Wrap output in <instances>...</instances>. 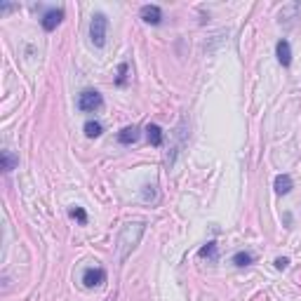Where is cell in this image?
<instances>
[{
	"instance_id": "obj_1",
	"label": "cell",
	"mask_w": 301,
	"mask_h": 301,
	"mask_svg": "<svg viewBox=\"0 0 301 301\" xmlns=\"http://www.w3.org/2000/svg\"><path fill=\"white\" fill-rule=\"evenodd\" d=\"M146 224H127L125 229H122L120 238H118V259H127V254L132 252L134 247H137V242H139V238H141V233H144Z\"/></svg>"
},
{
	"instance_id": "obj_2",
	"label": "cell",
	"mask_w": 301,
	"mask_h": 301,
	"mask_svg": "<svg viewBox=\"0 0 301 301\" xmlns=\"http://www.w3.org/2000/svg\"><path fill=\"white\" fill-rule=\"evenodd\" d=\"M106 33H109V17L104 12H96L90 22V38L94 43V47H104L106 45Z\"/></svg>"
},
{
	"instance_id": "obj_3",
	"label": "cell",
	"mask_w": 301,
	"mask_h": 301,
	"mask_svg": "<svg viewBox=\"0 0 301 301\" xmlns=\"http://www.w3.org/2000/svg\"><path fill=\"white\" fill-rule=\"evenodd\" d=\"M101 94L99 92H94V90H87V92H83V94L78 96V109L85 111V113H92V111L101 109Z\"/></svg>"
},
{
	"instance_id": "obj_4",
	"label": "cell",
	"mask_w": 301,
	"mask_h": 301,
	"mask_svg": "<svg viewBox=\"0 0 301 301\" xmlns=\"http://www.w3.org/2000/svg\"><path fill=\"white\" fill-rule=\"evenodd\" d=\"M104 280H106V273H104V268H87V271L83 273L85 287H99Z\"/></svg>"
},
{
	"instance_id": "obj_5",
	"label": "cell",
	"mask_w": 301,
	"mask_h": 301,
	"mask_svg": "<svg viewBox=\"0 0 301 301\" xmlns=\"http://www.w3.org/2000/svg\"><path fill=\"white\" fill-rule=\"evenodd\" d=\"M141 19H144L146 24H153V26H158L160 22H162V10L158 7V5H144L141 7Z\"/></svg>"
},
{
	"instance_id": "obj_6",
	"label": "cell",
	"mask_w": 301,
	"mask_h": 301,
	"mask_svg": "<svg viewBox=\"0 0 301 301\" xmlns=\"http://www.w3.org/2000/svg\"><path fill=\"white\" fill-rule=\"evenodd\" d=\"M276 54H278V61H280L282 66H289V64H292V47H289V43L285 40V38H282V40H278Z\"/></svg>"
},
{
	"instance_id": "obj_7",
	"label": "cell",
	"mask_w": 301,
	"mask_h": 301,
	"mask_svg": "<svg viewBox=\"0 0 301 301\" xmlns=\"http://www.w3.org/2000/svg\"><path fill=\"white\" fill-rule=\"evenodd\" d=\"M61 19H64V10H49V12H45V17H43V28H45V31H54V28L59 26Z\"/></svg>"
},
{
	"instance_id": "obj_8",
	"label": "cell",
	"mask_w": 301,
	"mask_h": 301,
	"mask_svg": "<svg viewBox=\"0 0 301 301\" xmlns=\"http://www.w3.org/2000/svg\"><path fill=\"white\" fill-rule=\"evenodd\" d=\"M137 139H139V127H137V125H132V127H125V130L118 134V141H120V144H125V146L134 144Z\"/></svg>"
},
{
	"instance_id": "obj_9",
	"label": "cell",
	"mask_w": 301,
	"mask_h": 301,
	"mask_svg": "<svg viewBox=\"0 0 301 301\" xmlns=\"http://www.w3.org/2000/svg\"><path fill=\"white\" fill-rule=\"evenodd\" d=\"M146 137H148V141L153 146H162V130L158 125H148L146 127Z\"/></svg>"
},
{
	"instance_id": "obj_10",
	"label": "cell",
	"mask_w": 301,
	"mask_h": 301,
	"mask_svg": "<svg viewBox=\"0 0 301 301\" xmlns=\"http://www.w3.org/2000/svg\"><path fill=\"white\" fill-rule=\"evenodd\" d=\"M289 191H292V179H289L287 174H280V177H276V193H280V195H287Z\"/></svg>"
},
{
	"instance_id": "obj_11",
	"label": "cell",
	"mask_w": 301,
	"mask_h": 301,
	"mask_svg": "<svg viewBox=\"0 0 301 301\" xmlns=\"http://www.w3.org/2000/svg\"><path fill=\"white\" fill-rule=\"evenodd\" d=\"M101 130H104V127H101V122H96V120L85 122V134H87L90 139H96V137L101 134Z\"/></svg>"
},
{
	"instance_id": "obj_12",
	"label": "cell",
	"mask_w": 301,
	"mask_h": 301,
	"mask_svg": "<svg viewBox=\"0 0 301 301\" xmlns=\"http://www.w3.org/2000/svg\"><path fill=\"white\" fill-rule=\"evenodd\" d=\"M17 162H19V160H17L10 151H2V169H5V172H12Z\"/></svg>"
},
{
	"instance_id": "obj_13",
	"label": "cell",
	"mask_w": 301,
	"mask_h": 301,
	"mask_svg": "<svg viewBox=\"0 0 301 301\" xmlns=\"http://www.w3.org/2000/svg\"><path fill=\"white\" fill-rule=\"evenodd\" d=\"M233 264L235 266H250L252 264V254L250 252H238L233 256Z\"/></svg>"
},
{
	"instance_id": "obj_14",
	"label": "cell",
	"mask_w": 301,
	"mask_h": 301,
	"mask_svg": "<svg viewBox=\"0 0 301 301\" xmlns=\"http://www.w3.org/2000/svg\"><path fill=\"white\" fill-rule=\"evenodd\" d=\"M198 254H200V256H207V259H217V245H214V242H207Z\"/></svg>"
},
{
	"instance_id": "obj_15",
	"label": "cell",
	"mask_w": 301,
	"mask_h": 301,
	"mask_svg": "<svg viewBox=\"0 0 301 301\" xmlns=\"http://www.w3.org/2000/svg\"><path fill=\"white\" fill-rule=\"evenodd\" d=\"M71 217L75 219V221H80V224H87V212H85L83 207H73Z\"/></svg>"
},
{
	"instance_id": "obj_16",
	"label": "cell",
	"mask_w": 301,
	"mask_h": 301,
	"mask_svg": "<svg viewBox=\"0 0 301 301\" xmlns=\"http://www.w3.org/2000/svg\"><path fill=\"white\" fill-rule=\"evenodd\" d=\"M287 259H285V256H278L276 259V268H280V271H285V268H287Z\"/></svg>"
},
{
	"instance_id": "obj_17",
	"label": "cell",
	"mask_w": 301,
	"mask_h": 301,
	"mask_svg": "<svg viewBox=\"0 0 301 301\" xmlns=\"http://www.w3.org/2000/svg\"><path fill=\"white\" fill-rule=\"evenodd\" d=\"M118 85H122V80H125V73H127V64H120V69H118Z\"/></svg>"
}]
</instances>
